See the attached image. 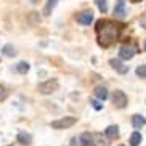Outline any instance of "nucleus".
Wrapping results in <instances>:
<instances>
[{"instance_id": "nucleus-15", "label": "nucleus", "mask_w": 146, "mask_h": 146, "mask_svg": "<svg viewBox=\"0 0 146 146\" xmlns=\"http://www.w3.org/2000/svg\"><path fill=\"white\" fill-rule=\"evenodd\" d=\"M141 143V135L138 132L132 133V137H130V146H138Z\"/></svg>"}, {"instance_id": "nucleus-4", "label": "nucleus", "mask_w": 146, "mask_h": 146, "mask_svg": "<svg viewBox=\"0 0 146 146\" xmlns=\"http://www.w3.org/2000/svg\"><path fill=\"white\" fill-rule=\"evenodd\" d=\"M112 103L116 104V108H119V109H122V108L127 106V95L124 93L122 90H116V92H112Z\"/></svg>"}, {"instance_id": "nucleus-1", "label": "nucleus", "mask_w": 146, "mask_h": 146, "mask_svg": "<svg viewBox=\"0 0 146 146\" xmlns=\"http://www.w3.org/2000/svg\"><path fill=\"white\" fill-rule=\"evenodd\" d=\"M96 37H98V43L101 47H109L112 43L119 39L122 26L117 24L114 21H109V19H100L96 23Z\"/></svg>"}, {"instance_id": "nucleus-7", "label": "nucleus", "mask_w": 146, "mask_h": 146, "mask_svg": "<svg viewBox=\"0 0 146 146\" xmlns=\"http://www.w3.org/2000/svg\"><path fill=\"white\" fill-rule=\"evenodd\" d=\"M109 64L116 69L119 74H127V72H129V66H125L124 63L119 61V60H111V61H109Z\"/></svg>"}, {"instance_id": "nucleus-16", "label": "nucleus", "mask_w": 146, "mask_h": 146, "mask_svg": "<svg viewBox=\"0 0 146 146\" xmlns=\"http://www.w3.org/2000/svg\"><path fill=\"white\" fill-rule=\"evenodd\" d=\"M2 53H5L7 56H15V55H16V53H15L13 45H5V47L2 48Z\"/></svg>"}, {"instance_id": "nucleus-2", "label": "nucleus", "mask_w": 146, "mask_h": 146, "mask_svg": "<svg viewBox=\"0 0 146 146\" xmlns=\"http://www.w3.org/2000/svg\"><path fill=\"white\" fill-rule=\"evenodd\" d=\"M58 87H60V84H58L56 79H48V80L39 84V93H42V95H52V93H55V92L58 90Z\"/></svg>"}, {"instance_id": "nucleus-14", "label": "nucleus", "mask_w": 146, "mask_h": 146, "mask_svg": "<svg viewBox=\"0 0 146 146\" xmlns=\"http://www.w3.org/2000/svg\"><path fill=\"white\" fill-rule=\"evenodd\" d=\"M29 63H26V61H21V63H18V66H16V71L19 74H26L27 71H29Z\"/></svg>"}, {"instance_id": "nucleus-13", "label": "nucleus", "mask_w": 146, "mask_h": 146, "mask_svg": "<svg viewBox=\"0 0 146 146\" xmlns=\"http://www.w3.org/2000/svg\"><path fill=\"white\" fill-rule=\"evenodd\" d=\"M18 141L21 143V145H29V143H32V137H31V133L19 132L18 133Z\"/></svg>"}, {"instance_id": "nucleus-5", "label": "nucleus", "mask_w": 146, "mask_h": 146, "mask_svg": "<svg viewBox=\"0 0 146 146\" xmlns=\"http://www.w3.org/2000/svg\"><path fill=\"white\" fill-rule=\"evenodd\" d=\"M135 53H137V50L132 45H122L119 48V56L122 60H132L133 56H135Z\"/></svg>"}, {"instance_id": "nucleus-21", "label": "nucleus", "mask_w": 146, "mask_h": 146, "mask_svg": "<svg viewBox=\"0 0 146 146\" xmlns=\"http://www.w3.org/2000/svg\"><path fill=\"white\" fill-rule=\"evenodd\" d=\"M92 104H93V108L95 109H96V111H100V109H101V103H100V101H96V100H93V101H92Z\"/></svg>"}, {"instance_id": "nucleus-23", "label": "nucleus", "mask_w": 146, "mask_h": 146, "mask_svg": "<svg viewBox=\"0 0 146 146\" xmlns=\"http://www.w3.org/2000/svg\"><path fill=\"white\" fill-rule=\"evenodd\" d=\"M145 50H146V42H145Z\"/></svg>"}, {"instance_id": "nucleus-6", "label": "nucleus", "mask_w": 146, "mask_h": 146, "mask_svg": "<svg viewBox=\"0 0 146 146\" xmlns=\"http://www.w3.org/2000/svg\"><path fill=\"white\" fill-rule=\"evenodd\" d=\"M76 19H77V23H80L84 26H88L93 21V13L92 11H82V13L76 15Z\"/></svg>"}, {"instance_id": "nucleus-9", "label": "nucleus", "mask_w": 146, "mask_h": 146, "mask_svg": "<svg viewBox=\"0 0 146 146\" xmlns=\"http://www.w3.org/2000/svg\"><path fill=\"white\" fill-rule=\"evenodd\" d=\"M95 96H96L100 101H104V100L108 98V88L103 87V85L96 87V88H95Z\"/></svg>"}, {"instance_id": "nucleus-18", "label": "nucleus", "mask_w": 146, "mask_h": 146, "mask_svg": "<svg viewBox=\"0 0 146 146\" xmlns=\"http://www.w3.org/2000/svg\"><path fill=\"white\" fill-rule=\"evenodd\" d=\"M96 5H98V8H100V11H103V13H106V10H108L106 0H96Z\"/></svg>"}, {"instance_id": "nucleus-20", "label": "nucleus", "mask_w": 146, "mask_h": 146, "mask_svg": "<svg viewBox=\"0 0 146 146\" xmlns=\"http://www.w3.org/2000/svg\"><path fill=\"white\" fill-rule=\"evenodd\" d=\"M56 2H58V0H48V5H47V8H45V13H48V11H50V8H53V7H55Z\"/></svg>"}, {"instance_id": "nucleus-11", "label": "nucleus", "mask_w": 146, "mask_h": 146, "mask_svg": "<svg viewBox=\"0 0 146 146\" xmlns=\"http://www.w3.org/2000/svg\"><path fill=\"white\" fill-rule=\"evenodd\" d=\"M114 15L119 18H124L125 16V0H119L116 5V8H114Z\"/></svg>"}, {"instance_id": "nucleus-12", "label": "nucleus", "mask_w": 146, "mask_h": 146, "mask_svg": "<svg viewBox=\"0 0 146 146\" xmlns=\"http://www.w3.org/2000/svg\"><path fill=\"white\" fill-rule=\"evenodd\" d=\"M104 135L108 138H117L119 137V127L117 125H109L106 130H104Z\"/></svg>"}, {"instance_id": "nucleus-19", "label": "nucleus", "mask_w": 146, "mask_h": 146, "mask_svg": "<svg viewBox=\"0 0 146 146\" xmlns=\"http://www.w3.org/2000/svg\"><path fill=\"white\" fill-rule=\"evenodd\" d=\"M7 96H8V90H7L3 85H0V101H5Z\"/></svg>"}, {"instance_id": "nucleus-22", "label": "nucleus", "mask_w": 146, "mask_h": 146, "mask_svg": "<svg viewBox=\"0 0 146 146\" xmlns=\"http://www.w3.org/2000/svg\"><path fill=\"white\" fill-rule=\"evenodd\" d=\"M32 3H37V0H32Z\"/></svg>"}, {"instance_id": "nucleus-8", "label": "nucleus", "mask_w": 146, "mask_h": 146, "mask_svg": "<svg viewBox=\"0 0 146 146\" xmlns=\"http://www.w3.org/2000/svg\"><path fill=\"white\" fill-rule=\"evenodd\" d=\"M80 146H95V141H93V135L90 133H82L80 137Z\"/></svg>"}, {"instance_id": "nucleus-10", "label": "nucleus", "mask_w": 146, "mask_h": 146, "mask_svg": "<svg viewBox=\"0 0 146 146\" xmlns=\"http://www.w3.org/2000/svg\"><path fill=\"white\" fill-rule=\"evenodd\" d=\"M145 124H146V119L141 116V114H135V116L132 117V125L135 127V129H141Z\"/></svg>"}, {"instance_id": "nucleus-3", "label": "nucleus", "mask_w": 146, "mask_h": 146, "mask_svg": "<svg viewBox=\"0 0 146 146\" xmlns=\"http://www.w3.org/2000/svg\"><path fill=\"white\" fill-rule=\"evenodd\" d=\"M77 122V117L74 116H68V117H61L58 120H53L52 122V129H56V130H63V129H69L72 127L74 124Z\"/></svg>"}, {"instance_id": "nucleus-17", "label": "nucleus", "mask_w": 146, "mask_h": 146, "mask_svg": "<svg viewBox=\"0 0 146 146\" xmlns=\"http://www.w3.org/2000/svg\"><path fill=\"white\" fill-rule=\"evenodd\" d=\"M137 76L138 77H146V64H141V66H138L137 68Z\"/></svg>"}]
</instances>
